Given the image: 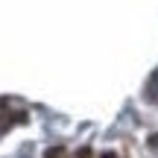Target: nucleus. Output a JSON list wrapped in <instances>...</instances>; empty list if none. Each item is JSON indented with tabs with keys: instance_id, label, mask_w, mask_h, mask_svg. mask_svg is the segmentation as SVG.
<instances>
[{
	"instance_id": "obj_1",
	"label": "nucleus",
	"mask_w": 158,
	"mask_h": 158,
	"mask_svg": "<svg viewBox=\"0 0 158 158\" xmlns=\"http://www.w3.org/2000/svg\"><path fill=\"white\" fill-rule=\"evenodd\" d=\"M62 155H64V149H62V147H56V149H50L44 158H62Z\"/></svg>"
},
{
	"instance_id": "obj_2",
	"label": "nucleus",
	"mask_w": 158,
	"mask_h": 158,
	"mask_svg": "<svg viewBox=\"0 0 158 158\" xmlns=\"http://www.w3.org/2000/svg\"><path fill=\"white\" fill-rule=\"evenodd\" d=\"M76 158H91V149H88V147H82V149L76 152Z\"/></svg>"
},
{
	"instance_id": "obj_3",
	"label": "nucleus",
	"mask_w": 158,
	"mask_h": 158,
	"mask_svg": "<svg viewBox=\"0 0 158 158\" xmlns=\"http://www.w3.org/2000/svg\"><path fill=\"white\" fill-rule=\"evenodd\" d=\"M100 158H117V155H114V152H102Z\"/></svg>"
}]
</instances>
